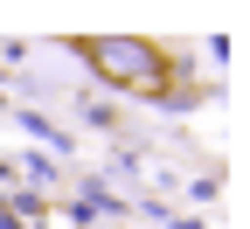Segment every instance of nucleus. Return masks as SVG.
Instances as JSON below:
<instances>
[{
	"mask_svg": "<svg viewBox=\"0 0 250 229\" xmlns=\"http://www.w3.org/2000/svg\"><path fill=\"white\" fill-rule=\"evenodd\" d=\"M83 56L98 62L111 83H132V90L160 83V49H146V42H118V35H104V42H90Z\"/></svg>",
	"mask_w": 250,
	"mask_h": 229,
	"instance_id": "obj_1",
	"label": "nucleus"
}]
</instances>
